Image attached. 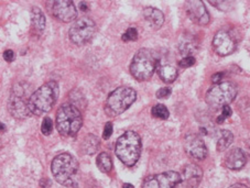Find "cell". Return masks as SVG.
Here are the masks:
<instances>
[{
  "label": "cell",
  "instance_id": "1",
  "mask_svg": "<svg viewBox=\"0 0 250 188\" xmlns=\"http://www.w3.org/2000/svg\"><path fill=\"white\" fill-rule=\"evenodd\" d=\"M79 162L68 153L58 155L51 163V172L59 184L66 187L77 186V174H79Z\"/></svg>",
  "mask_w": 250,
  "mask_h": 188
},
{
  "label": "cell",
  "instance_id": "2",
  "mask_svg": "<svg viewBox=\"0 0 250 188\" xmlns=\"http://www.w3.org/2000/svg\"><path fill=\"white\" fill-rule=\"evenodd\" d=\"M59 92V85L54 80L38 88L29 99V109L31 114L42 116L49 113L58 100Z\"/></svg>",
  "mask_w": 250,
  "mask_h": 188
},
{
  "label": "cell",
  "instance_id": "3",
  "mask_svg": "<svg viewBox=\"0 0 250 188\" xmlns=\"http://www.w3.org/2000/svg\"><path fill=\"white\" fill-rule=\"evenodd\" d=\"M116 155L125 165L133 166L141 154V139L135 131H127L116 143Z\"/></svg>",
  "mask_w": 250,
  "mask_h": 188
},
{
  "label": "cell",
  "instance_id": "4",
  "mask_svg": "<svg viewBox=\"0 0 250 188\" xmlns=\"http://www.w3.org/2000/svg\"><path fill=\"white\" fill-rule=\"evenodd\" d=\"M83 125L81 111L73 105H62L57 113V129L63 136H75Z\"/></svg>",
  "mask_w": 250,
  "mask_h": 188
},
{
  "label": "cell",
  "instance_id": "5",
  "mask_svg": "<svg viewBox=\"0 0 250 188\" xmlns=\"http://www.w3.org/2000/svg\"><path fill=\"white\" fill-rule=\"evenodd\" d=\"M30 86L27 83H18L12 87L9 100H8V110L11 113V116L23 120L31 116L29 109V99L30 95Z\"/></svg>",
  "mask_w": 250,
  "mask_h": 188
},
{
  "label": "cell",
  "instance_id": "6",
  "mask_svg": "<svg viewBox=\"0 0 250 188\" xmlns=\"http://www.w3.org/2000/svg\"><path fill=\"white\" fill-rule=\"evenodd\" d=\"M158 66L156 53L149 49L138 51L130 64V73L136 79L144 82L152 77Z\"/></svg>",
  "mask_w": 250,
  "mask_h": 188
},
{
  "label": "cell",
  "instance_id": "7",
  "mask_svg": "<svg viewBox=\"0 0 250 188\" xmlns=\"http://www.w3.org/2000/svg\"><path fill=\"white\" fill-rule=\"evenodd\" d=\"M137 99V93L130 87H118L110 94L105 104L106 113L116 117L125 113Z\"/></svg>",
  "mask_w": 250,
  "mask_h": 188
},
{
  "label": "cell",
  "instance_id": "8",
  "mask_svg": "<svg viewBox=\"0 0 250 188\" xmlns=\"http://www.w3.org/2000/svg\"><path fill=\"white\" fill-rule=\"evenodd\" d=\"M237 96V87L230 82H224L214 85L206 93L205 100L212 108H224L228 106Z\"/></svg>",
  "mask_w": 250,
  "mask_h": 188
},
{
  "label": "cell",
  "instance_id": "9",
  "mask_svg": "<svg viewBox=\"0 0 250 188\" xmlns=\"http://www.w3.org/2000/svg\"><path fill=\"white\" fill-rule=\"evenodd\" d=\"M95 32H96V24L94 21L87 17H83L72 24L68 31V38L74 44L84 45L93 39Z\"/></svg>",
  "mask_w": 250,
  "mask_h": 188
},
{
  "label": "cell",
  "instance_id": "10",
  "mask_svg": "<svg viewBox=\"0 0 250 188\" xmlns=\"http://www.w3.org/2000/svg\"><path fill=\"white\" fill-rule=\"evenodd\" d=\"M181 175L173 170L152 175L146 178L142 188H176L180 183Z\"/></svg>",
  "mask_w": 250,
  "mask_h": 188
},
{
  "label": "cell",
  "instance_id": "11",
  "mask_svg": "<svg viewBox=\"0 0 250 188\" xmlns=\"http://www.w3.org/2000/svg\"><path fill=\"white\" fill-rule=\"evenodd\" d=\"M50 14L62 22H71L77 17L74 2L71 0H55L50 2Z\"/></svg>",
  "mask_w": 250,
  "mask_h": 188
},
{
  "label": "cell",
  "instance_id": "12",
  "mask_svg": "<svg viewBox=\"0 0 250 188\" xmlns=\"http://www.w3.org/2000/svg\"><path fill=\"white\" fill-rule=\"evenodd\" d=\"M184 150L188 156L195 160H204L208 156V148L200 136L188 134L184 140Z\"/></svg>",
  "mask_w": 250,
  "mask_h": 188
},
{
  "label": "cell",
  "instance_id": "13",
  "mask_svg": "<svg viewBox=\"0 0 250 188\" xmlns=\"http://www.w3.org/2000/svg\"><path fill=\"white\" fill-rule=\"evenodd\" d=\"M185 11L194 23L206 25L209 22V14L201 0H189L185 3Z\"/></svg>",
  "mask_w": 250,
  "mask_h": 188
},
{
  "label": "cell",
  "instance_id": "14",
  "mask_svg": "<svg viewBox=\"0 0 250 188\" xmlns=\"http://www.w3.org/2000/svg\"><path fill=\"white\" fill-rule=\"evenodd\" d=\"M213 46L216 53L221 56H227L234 52L236 49V42L229 33L225 30H221L215 34L213 39Z\"/></svg>",
  "mask_w": 250,
  "mask_h": 188
},
{
  "label": "cell",
  "instance_id": "15",
  "mask_svg": "<svg viewBox=\"0 0 250 188\" xmlns=\"http://www.w3.org/2000/svg\"><path fill=\"white\" fill-rule=\"evenodd\" d=\"M203 177V170L195 164H188L184 168L178 187L179 188H197Z\"/></svg>",
  "mask_w": 250,
  "mask_h": 188
},
{
  "label": "cell",
  "instance_id": "16",
  "mask_svg": "<svg viewBox=\"0 0 250 188\" xmlns=\"http://www.w3.org/2000/svg\"><path fill=\"white\" fill-rule=\"evenodd\" d=\"M247 163V157L245 152L238 148L231 149L225 155V165L231 170H239Z\"/></svg>",
  "mask_w": 250,
  "mask_h": 188
},
{
  "label": "cell",
  "instance_id": "17",
  "mask_svg": "<svg viewBox=\"0 0 250 188\" xmlns=\"http://www.w3.org/2000/svg\"><path fill=\"white\" fill-rule=\"evenodd\" d=\"M144 17L153 29H160L165 23V15L161 10L153 7H146L144 10Z\"/></svg>",
  "mask_w": 250,
  "mask_h": 188
},
{
  "label": "cell",
  "instance_id": "18",
  "mask_svg": "<svg viewBox=\"0 0 250 188\" xmlns=\"http://www.w3.org/2000/svg\"><path fill=\"white\" fill-rule=\"evenodd\" d=\"M31 27L38 34H41L45 28V17L39 7H33L31 10Z\"/></svg>",
  "mask_w": 250,
  "mask_h": 188
},
{
  "label": "cell",
  "instance_id": "19",
  "mask_svg": "<svg viewBox=\"0 0 250 188\" xmlns=\"http://www.w3.org/2000/svg\"><path fill=\"white\" fill-rule=\"evenodd\" d=\"M98 148H99V140L97 136H95L93 134H88L85 136L83 140V143H82V150H83L85 154H88V155L94 154V153H96Z\"/></svg>",
  "mask_w": 250,
  "mask_h": 188
},
{
  "label": "cell",
  "instance_id": "20",
  "mask_svg": "<svg viewBox=\"0 0 250 188\" xmlns=\"http://www.w3.org/2000/svg\"><path fill=\"white\" fill-rule=\"evenodd\" d=\"M159 76L165 83H172L174 82L178 77V71L172 65H163L159 68Z\"/></svg>",
  "mask_w": 250,
  "mask_h": 188
},
{
  "label": "cell",
  "instance_id": "21",
  "mask_svg": "<svg viewBox=\"0 0 250 188\" xmlns=\"http://www.w3.org/2000/svg\"><path fill=\"white\" fill-rule=\"evenodd\" d=\"M232 142H234V135L231 132L228 130H222L217 141V150L219 152L225 151L230 147Z\"/></svg>",
  "mask_w": 250,
  "mask_h": 188
},
{
  "label": "cell",
  "instance_id": "22",
  "mask_svg": "<svg viewBox=\"0 0 250 188\" xmlns=\"http://www.w3.org/2000/svg\"><path fill=\"white\" fill-rule=\"evenodd\" d=\"M96 164L99 170H102L103 173H109L111 169H113V162H111V157L109 156L108 153L103 152L97 156Z\"/></svg>",
  "mask_w": 250,
  "mask_h": 188
},
{
  "label": "cell",
  "instance_id": "23",
  "mask_svg": "<svg viewBox=\"0 0 250 188\" xmlns=\"http://www.w3.org/2000/svg\"><path fill=\"white\" fill-rule=\"evenodd\" d=\"M151 113L154 118L162 119V120H166V119H167L170 116V113H169V110H167V107L165 105H161V104L153 106L151 109Z\"/></svg>",
  "mask_w": 250,
  "mask_h": 188
},
{
  "label": "cell",
  "instance_id": "24",
  "mask_svg": "<svg viewBox=\"0 0 250 188\" xmlns=\"http://www.w3.org/2000/svg\"><path fill=\"white\" fill-rule=\"evenodd\" d=\"M52 130H53V121L52 119L46 117L43 119V122H42V126H41V132L44 135H50L52 133Z\"/></svg>",
  "mask_w": 250,
  "mask_h": 188
},
{
  "label": "cell",
  "instance_id": "25",
  "mask_svg": "<svg viewBox=\"0 0 250 188\" xmlns=\"http://www.w3.org/2000/svg\"><path fill=\"white\" fill-rule=\"evenodd\" d=\"M194 50H195V45H194L192 42H182V43L180 44V51H181V54L183 55H187V56H191L192 52H194Z\"/></svg>",
  "mask_w": 250,
  "mask_h": 188
},
{
  "label": "cell",
  "instance_id": "26",
  "mask_svg": "<svg viewBox=\"0 0 250 188\" xmlns=\"http://www.w3.org/2000/svg\"><path fill=\"white\" fill-rule=\"evenodd\" d=\"M138 39V31L136 28H129L126 32L123 34V41H136Z\"/></svg>",
  "mask_w": 250,
  "mask_h": 188
},
{
  "label": "cell",
  "instance_id": "27",
  "mask_svg": "<svg viewBox=\"0 0 250 188\" xmlns=\"http://www.w3.org/2000/svg\"><path fill=\"white\" fill-rule=\"evenodd\" d=\"M222 109H223L222 114H221V116H219L218 119H217V121H218L219 125H221V123H222L224 120H226L227 118H229V117L231 116V109H230L229 106H225V107H224V108H222Z\"/></svg>",
  "mask_w": 250,
  "mask_h": 188
},
{
  "label": "cell",
  "instance_id": "28",
  "mask_svg": "<svg viewBox=\"0 0 250 188\" xmlns=\"http://www.w3.org/2000/svg\"><path fill=\"white\" fill-rule=\"evenodd\" d=\"M210 5H213L214 7H217L219 10L222 11H225V10H228L231 6V2L229 1H209Z\"/></svg>",
  "mask_w": 250,
  "mask_h": 188
},
{
  "label": "cell",
  "instance_id": "29",
  "mask_svg": "<svg viewBox=\"0 0 250 188\" xmlns=\"http://www.w3.org/2000/svg\"><path fill=\"white\" fill-rule=\"evenodd\" d=\"M195 64V58L193 56H185L180 62V66L183 68H188L189 66H193Z\"/></svg>",
  "mask_w": 250,
  "mask_h": 188
},
{
  "label": "cell",
  "instance_id": "30",
  "mask_svg": "<svg viewBox=\"0 0 250 188\" xmlns=\"http://www.w3.org/2000/svg\"><path fill=\"white\" fill-rule=\"evenodd\" d=\"M111 134H113V123L107 122L104 128V132H103V138L105 140H108Z\"/></svg>",
  "mask_w": 250,
  "mask_h": 188
},
{
  "label": "cell",
  "instance_id": "31",
  "mask_svg": "<svg viewBox=\"0 0 250 188\" xmlns=\"http://www.w3.org/2000/svg\"><path fill=\"white\" fill-rule=\"evenodd\" d=\"M171 94H172L171 88H169V87H163V88L159 89V91L157 92V97L160 98V99H163V98L170 97Z\"/></svg>",
  "mask_w": 250,
  "mask_h": 188
},
{
  "label": "cell",
  "instance_id": "32",
  "mask_svg": "<svg viewBox=\"0 0 250 188\" xmlns=\"http://www.w3.org/2000/svg\"><path fill=\"white\" fill-rule=\"evenodd\" d=\"M3 59H5V61L8 63H11L12 61H14L15 59L14 51H11V50L5 51V53H3Z\"/></svg>",
  "mask_w": 250,
  "mask_h": 188
},
{
  "label": "cell",
  "instance_id": "33",
  "mask_svg": "<svg viewBox=\"0 0 250 188\" xmlns=\"http://www.w3.org/2000/svg\"><path fill=\"white\" fill-rule=\"evenodd\" d=\"M222 77H223V74H222V73H218V74H215V75H213L212 80H213L214 83H218L219 80L222 79Z\"/></svg>",
  "mask_w": 250,
  "mask_h": 188
},
{
  "label": "cell",
  "instance_id": "34",
  "mask_svg": "<svg viewBox=\"0 0 250 188\" xmlns=\"http://www.w3.org/2000/svg\"><path fill=\"white\" fill-rule=\"evenodd\" d=\"M80 9L82 11H87L88 10L87 2H80Z\"/></svg>",
  "mask_w": 250,
  "mask_h": 188
},
{
  "label": "cell",
  "instance_id": "35",
  "mask_svg": "<svg viewBox=\"0 0 250 188\" xmlns=\"http://www.w3.org/2000/svg\"><path fill=\"white\" fill-rule=\"evenodd\" d=\"M230 188H249V187L243 185V184H235V185H232Z\"/></svg>",
  "mask_w": 250,
  "mask_h": 188
},
{
  "label": "cell",
  "instance_id": "36",
  "mask_svg": "<svg viewBox=\"0 0 250 188\" xmlns=\"http://www.w3.org/2000/svg\"><path fill=\"white\" fill-rule=\"evenodd\" d=\"M6 129H7L6 126L3 125L2 122H0V133H2V132H5V131H6Z\"/></svg>",
  "mask_w": 250,
  "mask_h": 188
},
{
  "label": "cell",
  "instance_id": "37",
  "mask_svg": "<svg viewBox=\"0 0 250 188\" xmlns=\"http://www.w3.org/2000/svg\"><path fill=\"white\" fill-rule=\"evenodd\" d=\"M124 188H135V187H133V186L131 185V184H125Z\"/></svg>",
  "mask_w": 250,
  "mask_h": 188
},
{
  "label": "cell",
  "instance_id": "38",
  "mask_svg": "<svg viewBox=\"0 0 250 188\" xmlns=\"http://www.w3.org/2000/svg\"><path fill=\"white\" fill-rule=\"evenodd\" d=\"M247 152H248V154L250 156V140L248 141V143H247Z\"/></svg>",
  "mask_w": 250,
  "mask_h": 188
}]
</instances>
